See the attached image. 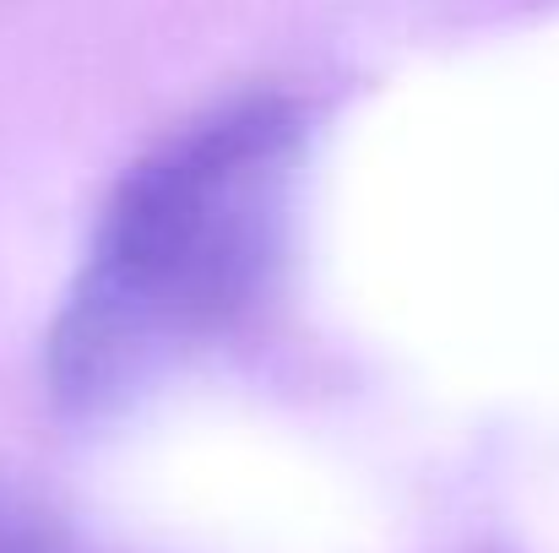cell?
<instances>
[{"label":"cell","mask_w":559,"mask_h":553,"mask_svg":"<svg viewBox=\"0 0 559 553\" xmlns=\"http://www.w3.org/2000/svg\"><path fill=\"white\" fill-rule=\"evenodd\" d=\"M305 153L310 109L266 93L195 120L115 184L44 348L66 418L126 407L266 304Z\"/></svg>","instance_id":"6da1fadb"},{"label":"cell","mask_w":559,"mask_h":553,"mask_svg":"<svg viewBox=\"0 0 559 553\" xmlns=\"http://www.w3.org/2000/svg\"><path fill=\"white\" fill-rule=\"evenodd\" d=\"M0 553H104L33 494L0 489Z\"/></svg>","instance_id":"7a4b0ae2"}]
</instances>
